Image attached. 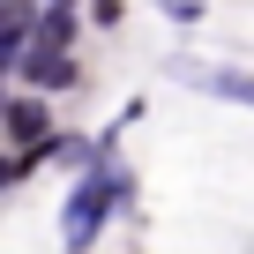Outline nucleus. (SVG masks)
<instances>
[{"label": "nucleus", "mask_w": 254, "mask_h": 254, "mask_svg": "<svg viewBox=\"0 0 254 254\" xmlns=\"http://www.w3.org/2000/svg\"><path fill=\"white\" fill-rule=\"evenodd\" d=\"M127 15V0H90V23H120Z\"/></svg>", "instance_id": "7"}, {"label": "nucleus", "mask_w": 254, "mask_h": 254, "mask_svg": "<svg viewBox=\"0 0 254 254\" xmlns=\"http://www.w3.org/2000/svg\"><path fill=\"white\" fill-rule=\"evenodd\" d=\"M157 8H165L172 23H202V0H157Z\"/></svg>", "instance_id": "5"}, {"label": "nucleus", "mask_w": 254, "mask_h": 254, "mask_svg": "<svg viewBox=\"0 0 254 254\" xmlns=\"http://www.w3.org/2000/svg\"><path fill=\"white\" fill-rule=\"evenodd\" d=\"M30 45H38V8L30 0H0V67L23 60Z\"/></svg>", "instance_id": "3"}, {"label": "nucleus", "mask_w": 254, "mask_h": 254, "mask_svg": "<svg viewBox=\"0 0 254 254\" xmlns=\"http://www.w3.org/2000/svg\"><path fill=\"white\" fill-rule=\"evenodd\" d=\"M23 172H38V165H30V157H15V150H8V157H0V187H15Z\"/></svg>", "instance_id": "6"}, {"label": "nucleus", "mask_w": 254, "mask_h": 254, "mask_svg": "<svg viewBox=\"0 0 254 254\" xmlns=\"http://www.w3.org/2000/svg\"><path fill=\"white\" fill-rule=\"evenodd\" d=\"M0 75H8V67H0ZM0 105H8V97H0Z\"/></svg>", "instance_id": "8"}, {"label": "nucleus", "mask_w": 254, "mask_h": 254, "mask_svg": "<svg viewBox=\"0 0 254 254\" xmlns=\"http://www.w3.org/2000/svg\"><path fill=\"white\" fill-rule=\"evenodd\" d=\"M180 75H187L194 90H217L224 105H247V112H254V75H239V67H180Z\"/></svg>", "instance_id": "4"}, {"label": "nucleus", "mask_w": 254, "mask_h": 254, "mask_svg": "<svg viewBox=\"0 0 254 254\" xmlns=\"http://www.w3.org/2000/svg\"><path fill=\"white\" fill-rule=\"evenodd\" d=\"M0 135L15 142V157H30V150L53 135V105H45V97H8V105H0Z\"/></svg>", "instance_id": "2"}, {"label": "nucleus", "mask_w": 254, "mask_h": 254, "mask_svg": "<svg viewBox=\"0 0 254 254\" xmlns=\"http://www.w3.org/2000/svg\"><path fill=\"white\" fill-rule=\"evenodd\" d=\"M112 202H120V172H112V165H90V172H82V187H75V202L60 209V217H67V224H60V247H67V254H82V247L97 239V224H105V209H112Z\"/></svg>", "instance_id": "1"}]
</instances>
